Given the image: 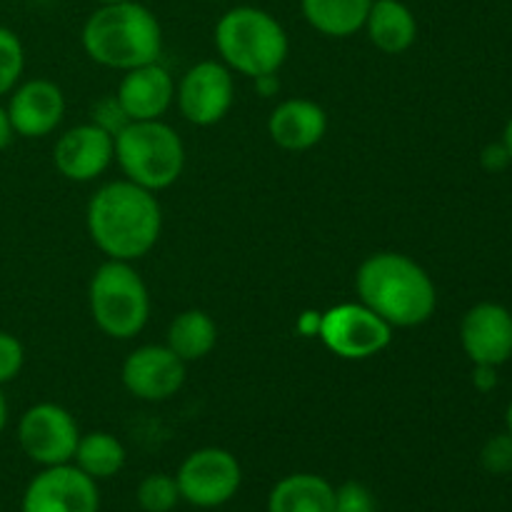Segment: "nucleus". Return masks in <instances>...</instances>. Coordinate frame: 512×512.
Listing matches in <instances>:
<instances>
[{"label": "nucleus", "instance_id": "nucleus-1", "mask_svg": "<svg viewBox=\"0 0 512 512\" xmlns=\"http://www.w3.org/2000/svg\"><path fill=\"white\" fill-rule=\"evenodd\" d=\"M85 228L105 258L133 263L158 245L163 208L150 190L125 178L113 180L95 190L90 198Z\"/></svg>", "mask_w": 512, "mask_h": 512}, {"label": "nucleus", "instance_id": "nucleus-2", "mask_svg": "<svg viewBox=\"0 0 512 512\" xmlns=\"http://www.w3.org/2000/svg\"><path fill=\"white\" fill-rule=\"evenodd\" d=\"M355 293L363 305L385 320L390 328H418L433 318L438 290L433 278L410 255L373 253L355 273Z\"/></svg>", "mask_w": 512, "mask_h": 512}, {"label": "nucleus", "instance_id": "nucleus-3", "mask_svg": "<svg viewBox=\"0 0 512 512\" xmlns=\"http://www.w3.org/2000/svg\"><path fill=\"white\" fill-rule=\"evenodd\" d=\"M85 55L110 70H133L160 60L163 28L148 5L138 0L98 5L80 33Z\"/></svg>", "mask_w": 512, "mask_h": 512}, {"label": "nucleus", "instance_id": "nucleus-4", "mask_svg": "<svg viewBox=\"0 0 512 512\" xmlns=\"http://www.w3.org/2000/svg\"><path fill=\"white\" fill-rule=\"evenodd\" d=\"M213 40L220 60L233 73L253 80L278 75L290 53L283 23L255 5H235L225 10L215 23Z\"/></svg>", "mask_w": 512, "mask_h": 512}, {"label": "nucleus", "instance_id": "nucleus-5", "mask_svg": "<svg viewBox=\"0 0 512 512\" xmlns=\"http://www.w3.org/2000/svg\"><path fill=\"white\" fill-rule=\"evenodd\" d=\"M115 163L125 180L160 193L185 170V143L165 120H133L115 135Z\"/></svg>", "mask_w": 512, "mask_h": 512}, {"label": "nucleus", "instance_id": "nucleus-6", "mask_svg": "<svg viewBox=\"0 0 512 512\" xmlns=\"http://www.w3.org/2000/svg\"><path fill=\"white\" fill-rule=\"evenodd\" d=\"M88 308L100 333L113 340H130L148 325V285L133 263L105 260L90 278Z\"/></svg>", "mask_w": 512, "mask_h": 512}, {"label": "nucleus", "instance_id": "nucleus-7", "mask_svg": "<svg viewBox=\"0 0 512 512\" xmlns=\"http://www.w3.org/2000/svg\"><path fill=\"white\" fill-rule=\"evenodd\" d=\"M318 335L335 358L370 360L388 350L393 328L358 300L325 310L318 320Z\"/></svg>", "mask_w": 512, "mask_h": 512}, {"label": "nucleus", "instance_id": "nucleus-8", "mask_svg": "<svg viewBox=\"0 0 512 512\" xmlns=\"http://www.w3.org/2000/svg\"><path fill=\"white\" fill-rule=\"evenodd\" d=\"M175 480L180 500L200 510H213L238 495L243 485V468L230 450L200 448L180 463Z\"/></svg>", "mask_w": 512, "mask_h": 512}, {"label": "nucleus", "instance_id": "nucleus-9", "mask_svg": "<svg viewBox=\"0 0 512 512\" xmlns=\"http://www.w3.org/2000/svg\"><path fill=\"white\" fill-rule=\"evenodd\" d=\"M80 430L73 415L55 403L30 405L18 420V445L40 468L73 463Z\"/></svg>", "mask_w": 512, "mask_h": 512}, {"label": "nucleus", "instance_id": "nucleus-10", "mask_svg": "<svg viewBox=\"0 0 512 512\" xmlns=\"http://www.w3.org/2000/svg\"><path fill=\"white\" fill-rule=\"evenodd\" d=\"M175 103L188 123L218 125L235 103L233 70L223 60H200L175 85Z\"/></svg>", "mask_w": 512, "mask_h": 512}, {"label": "nucleus", "instance_id": "nucleus-11", "mask_svg": "<svg viewBox=\"0 0 512 512\" xmlns=\"http://www.w3.org/2000/svg\"><path fill=\"white\" fill-rule=\"evenodd\" d=\"M100 490L73 463L43 468L28 483L20 512H98Z\"/></svg>", "mask_w": 512, "mask_h": 512}, {"label": "nucleus", "instance_id": "nucleus-12", "mask_svg": "<svg viewBox=\"0 0 512 512\" xmlns=\"http://www.w3.org/2000/svg\"><path fill=\"white\" fill-rule=\"evenodd\" d=\"M123 388L145 403H165L185 385V363L168 345H140L120 368Z\"/></svg>", "mask_w": 512, "mask_h": 512}, {"label": "nucleus", "instance_id": "nucleus-13", "mask_svg": "<svg viewBox=\"0 0 512 512\" xmlns=\"http://www.w3.org/2000/svg\"><path fill=\"white\" fill-rule=\"evenodd\" d=\"M115 160V138L95 123L65 130L53 145V165L70 183L100 178Z\"/></svg>", "mask_w": 512, "mask_h": 512}, {"label": "nucleus", "instance_id": "nucleus-14", "mask_svg": "<svg viewBox=\"0 0 512 512\" xmlns=\"http://www.w3.org/2000/svg\"><path fill=\"white\" fill-rule=\"evenodd\" d=\"M460 345L473 365L500 368L512 358V313L490 300L473 305L460 320Z\"/></svg>", "mask_w": 512, "mask_h": 512}, {"label": "nucleus", "instance_id": "nucleus-15", "mask_svg": "<svg viewBox=\"0 0 512 512\" xmlns=\"http://www.w3.org/2000/svg\"><path fill=\"white\" fill-rule=\"evenodd\" d=\"M8 113L10 128L20 138H45L65 118V95L58 83L48 78H33L10 90Z\"/></svg>", "mask_w": 512, "mask_h": 512}, {"label": "nucleus", "instance_id": "nucleus-16", "mask_svg": "<svg viewBox=\"0 0 512 512\" xmlns=\"http://www.w3.org/2000/svg\"><path fill=\"white\" fill-rule=\"evenodd\" d=\"M115 98L123 105L125 115L133 120H163L175 103V80L160 60L125 70Z\"/></svg>", "mask_w": 512, "mask_h": 512}, {"label": "nucleus", "instance_id": "nucleus-17", "mask_svg": "<svg viewBox=\"0 0 512 512\" xmlns=\"http://www.w3.org/2000/svg\"><path fill=\"white\" fill-rule=\"evenodd\" d=\"M328 133V113L310 98H288L273 108L268 135L278 148L303 153L315 148Z\"/></svg>", "mask_w": 512, "mask_h": 512}, {"label": "nucleus", "instance_id": "nucleus-18", "mask_svg": "<svg viewBox=\"0 0 512 512\" xmlns=\"http://www.w3.org/2000/svg\"><path fill=\"white\" fill-rule=\"evenodd\" d=\"M363 30L385 55H400L418 40V18L403 0H373Z\"/></svg>", "mask_w": 512, "mask_h": 512}, {"label": "nucleus", "instance_id": "nucleus-19", "mask_svg": "<svg viewBox=\"0 0 512 512\" xmlns=\"http://www.w3.org/2000/svg\"><path fill=\"white\" fill-rule=\"evenodd\" d=\"M335 488L315 473H293L273 485L268 512H333Z\"/></svg>", "mask_w": 512, "mask_h": 512}, {"label": "nucleus", "instance_id": "nucleus-20", "mask_svg": "<svg viewBox=\"0 0 512 512\" xmlns=\"http://www.w3.org/2000/svg\"><path fill=\"white\" fill-rule=\"evenodd\" d=\"M373 0H300V13L315 33L325 38H350L360 33Z\"/></svg>", "mask_w": 512, "mask_h": 512}, {"label": "nucleus", "instance_id": "nucleus-21", "mask_svg": "<svg viewBox=\"0 0 512 512\" xmlns=\"http://www.w3.org/2000/svg\"><path fill=\"white\" fill-rule=\"evenodd\" d=\"M215 343H218V325L205 310L198 308L183 310V313L175 315L168 328V338H165V345L185 365L208 358L213 353Z\"/></svg>", "mask_w": 512, "mask_h": 512}, {"label": "nucleus", "instance_id": "nucleus-22", "mask_svg": "<svg viewBox=\"0 0 512 512\" xmlns=\"http://www.w3.org/2000/svg\"><path fill=\"white\" fill-rule=\"evenodd\" d=\"M125 460H128V453H125L123 443L115 435L103 433V430L80 435L73 455L75 468L83 470L95 483L115 478L125 468Z\"/></svg>", "mask_w": 512, "mask_h": 512}, {"label": "nucleus", "instance_id": "nucleus-23", "mask_svg": "<svg viewBox=\"0 0 512 512\" xmlns=\"http://www.w3.org/2000/svg\"><path fill=\"white\" fill-rule=\"evenodd\" d=\"M135 500H138L143 512H170L180 503V490L175 475L165 473H150L140 480L138 490H135Z\"/></svg>", "mask_w": 512, "mask_h": 512}, {"label": "nucleus", "instance_id": "nucleus-24", "mask_svg": "<svg viewBox=\"0 0 512 512\" xmlns=\"http://www.w3.org/2000/svg\"><path fill=\"white\" fill-rule=\"evenodd\" d=\"M25 70V48L18 33L0 25V95H8L20 83Z\"/></svg>", "mask_w": 512, "mask_h": 512}, {"label": "nucleus", "instance_id": "nucleus-25", "mask_svg": "<svg viewBox=\"0 0 512 512\" xmlns=\"http://www.w3.org/2000/svg\"><path fill=\"white\" fill-rule=\"evenodd\" d=\"M480 465L490 475H508L512 473V435L505 433L493 435L480 450Z\"/></svg>", "mask_w": 512, "mask_h": 512}, {"label": "nucleus", "instance_id": "nucleus-26", "mask_svg": "<svg viewBox=\"0 0 512 512\" xmlns=\"http://www.w3.org/2000/svg\"><path fill=\"white\" fill-rule=\"evenodd\" d=\"M333 512H378V505H375V495L370 493L368 485L348 480L335 488Z\"/></svg>", "mask_w": 512, "mask_h": 512}, {"label": "nucleus", "instance_id": "nucleus-27", "mask_svg": "<svg viewBox=\"0 0 512 512\" xmlns=\"http://www.w3.org/2000/svg\"><path fill=\"white\" fill-rule=\"evenodd\" d=\"M25 365V348L15 335L0 330V388L13 383Z\"/></svg>", "mask_w": 512, "mask_h": 512}, {"label": "nucleus", "instance_id": "nucleus-28", "mask_svg": "<svg viewBox=\"0 0 512 512\" xmlns=\"http://www.w3.org/2000/svg\"><path fill=\"white\" fill-rule=\"evenodd\" d=\"M90 123H95L98 128H103L105 133H110L115 138V135L130 123V118L125 115L123 105L118 103V98H115L113 93V95H105V98H100L98 103H95L93 120H90Z\"/></svg>", "mask_w": 512, "mask_h": 512}, {"label": "nucleus", "instance_id": "nucleus-29", "mask_svg": "<svg viewBox=\"0 0 512 512\" xmlns=\"http://www.w3.org/2000/svg\"><path fill=\"white\" fill-rule=\"evenodd\" d=\"M480 163H483V168L490 170V173H500V170L510 165V155L503 143H490L488 148L483 150V155H480Z\"/></svg>", "mask_w": 512, "mask_h": 512}, {"label": "nucleus", "instance_id": "nucleus-30", "mask_svg": "<svg viewBox=\"0 0 512 512\" xmlns=\"http://www.w3.org/2000/svg\"><path fill=\"white\" fill-rule=\"evenodd\" d=\"M498 368H490V365H475V388L483 390V393H490V390L498 385V375H495Z\"/></svg>", "mask_w": 512, "mask_h": 512}, {"label": "nucleus", "instance_id": "nucleus-31", "mask_svg": "<svg viewBox=\"0 0 512 512\" xmlns=\"http://www.w3.org/2000/svg\"><path fill=\"white\" fill-rule=\"evenodd\" d=\"M13 128H10V120H8V113H5V108L0 105V153H3L5 148L10 145V140H13Z\"/></svg>", "mask_w": 512, "mask_h": 512}, {"label": "nucleus", "instance_id": "nucleus-32", "mask_svg": "<svg viewBox=\"0 0 512 512\" xmlns=\"http://www.w3.org/2000/svg\"><path fill=\"white\" fill-rule=\"evenodd\" d=\"M5 425H8V400H5L3 390H0V435H3Z\"/></svg>", "mask_w": 512, "mask_h": 512}, {"label": "nucleus", "instance_id": "nucleus-33", "mask_svg": "<svg viewBox=\"0 0 512 512\" xmlns=\"http://www.w3.org/2000/svg\"><path fill=\"white\" fill-rule=\"evenodd\" d=\"M500 143L505 145V150H508V155H510V163H512V118L508 120V125H505L503 140H500Z\"/></svg>", "mask_w": 512, "mask_h": 512}, {"label": "nucleus", "instance_id": "nucleus-34", "mask_svg": "<svg viewBox=\"0 0 512 512\" xmlns=\"http://www.w3.org/2000/svg\"><path fill=\"white\" fill-rule=\"evenodd\" d=\"M505 428H508V433L512 435V400H510L508 410H505Z\"/></svg>", "mask_w": 512, "mask_h": 512}, {"label": "nucleus", "instance_id": "nucleus-35", "mask_svg": "<svg viewBox=\"0 0 512 512\" xmlns=\"http://www.w3.org/2000/svg\"><path fill=\"white\" fill-rule=\"evenodd\" d=\"M98 5H110V3H123V0H95Z\"/></svg>", "mask_w": 512, "mask_h": 512}, {"label": "nucleus", "instance_id": "nucleus-36", "mask_svg": "<svg viewBox=\"0 0 512 512\" xmlns=\"http://www.w3.org/2000/svg\"><path fill=\"white\" fill-rule=\"evenodd\" d=\"M205 3H223V0H205Z\"/></svg>", "mask_w": 512, "mask_h": 512}]
</instances>
